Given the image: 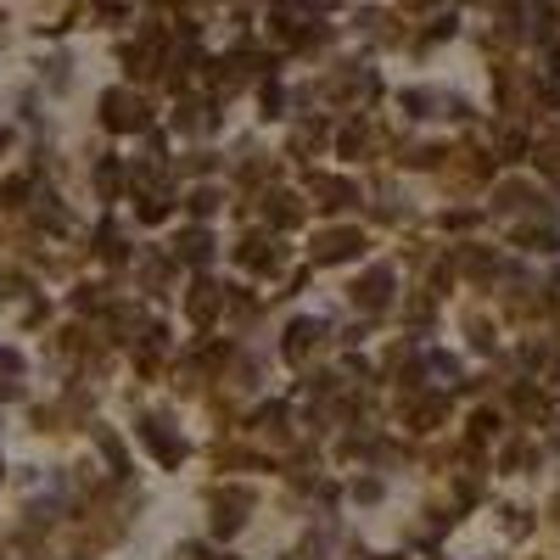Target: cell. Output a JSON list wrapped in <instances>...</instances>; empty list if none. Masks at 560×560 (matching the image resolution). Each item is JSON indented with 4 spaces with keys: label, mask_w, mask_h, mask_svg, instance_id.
<instances>
[{
    "label": "cell",
    "mask_w": 560,
    "mask_h": 560,
    "mask_svg": "<svg viewBox=\"0 0 560 560\" xmlns=\"http://www.w3.org/2000/svg\"><path fill=\"white\" fill-rule=\"evenodd\" d=\"M0 140H6V135H0Z\"/></svg>",
    "instance_id": "cell-1"
}]
</instances>
